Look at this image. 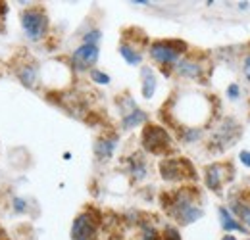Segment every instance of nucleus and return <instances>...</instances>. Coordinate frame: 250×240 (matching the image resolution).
<instances>
[{
	"mask_svg": "<svg viewBox=\"0 0 250 240\" xmlns=\"http://www.w3.org/2000/svg\"><path fill=\"white\" fill-rule=\"evenodd\" d=\"M164 210L181 227L192 225L204 217V210L196 200V190L188 186L177 188L171 194L164 196Z\"/></svg>",
	"mask_w": 250,
	"mask_h": 240,
	"instance_id": "f257e3e1",
	"label": "nucleus"
},
{
	"mask_svg": "<svg viewBox=\"0 0 250 240\" xmlns=\"http://www.w3.org/2000/svg\"><path fill=\"white\" fill-rule=\"evenodd\" d=\"M188 46L185 40L179 39H162V40H154L148 46V56L150 60L160 65V69L167 75L169 69L173 71V67L177 65V61L181 60L187 54Z\"/></svg>",
	"mask_w": 250,
	"mask_h": 240,
	"instance_id": "f03ea898",
	"label": "nucleus"
},
{
	"mask_svg": "<svg viewBox=\"0 0 250 240\" xmlns=\"http://www.w3.org/2000/svg\"><path fill=\"white\" fill-rule=\"evenodd\" d=\"M20 27H21L25 39L29 42H42L48 37V31H50L48 14L41 6L23 8L20 12Z\"/></svg>",
	"mask_w": 250,
	"mask_h": 240,
	"instance_id": "7ed1b4c3",
	"label": "nucleus"
},
{
	"mask_svg": "<svg viewBox=\"0 0 250 240\" xmlns=\"http://www.w3.org/2000/svg\"><path fill=\"white\" fill-rule=\"evenodd\" d=\"M141 144L143 150L154 156H166L167 152L173 150V137L169 131L156 123H146L141 133Z\"/></svg>",
	"mask_w": 250,
	"mask_h": 240,
	"instance_id": "20e7f679",
	"label": "nucleus"
},
{
	"mask_svg": "<svg viewBox=\"0 0 250 240\" xmlns=\"http://www.w3.org/2000/svg\"><path fill=\"white\" fill-rule=\"evenodd\" d=\"M158 169L160 177L166 182H183L185 179L196 180V169L187 158H164Z\"/></svg>",
	"mask_w": 250,
	"mask_h": 240,
	"instance_id": "39448f33",
	"label": "nucleus"
},
{
	"mask_svg": "<svg viewBox=\"0 0 250 240\" xmlns=\"http://www.w3.org/2000/svg\"><path fill=\"white\" fill-rule=\"evenodd\" d=\"M100 213L94 210L81 211L71 223V240H98Z\"/></svg>",
	"mask_w": 250,
	"mask_h": 240,
	"instance_id": "423d86ee",
	"label": "nucleus"
},
{
	"mask_svg": "<svg viewBox=\"0 0 250 240\" xmlns=\"http://www.w3.org/2000/svg\"><path fill=\"white\" fill-rule=\"evenodd\" d=\"M100 58V46L96 44H85L81 42L69 56V65L75 73H89L94 69V65L98 63Z\"/></svg>",
	"mask_w": 250,
	"mask_h": 240,
	"instance_id": "0eeeda50",
	"label": "nucleus"
},
{
	"mask_svg": "<svg viewBox=\"0 0 250 240\" xmlns=\"http://www.w3.org/2000/svg\"><path fill=\"white\" fill-rule=\"evenodd\" d=\"M241 137V127L233 118H225V120L216 127V131L212 133V140L210 144H218L216 150L221 152L229 146H233Z\"/></svg>",
	"mask_w": 250,
	"mask_h": 240,
	"instance_id": "6e6552de",
	"label": "nucleus"
},
{
	"mask_svg": "<svg viewBox=\"0 0 250 240\" xmlns=\"http://www.w3.org/2000/svg\"><path fill=\"white\" fill-rule=\"evenodd\" d=\"M204 71H206V67L202 65V61L190 58V56H183L173 67V73H177L181 79H188V81H202Z\"/></svg>",
	"mask_w": 250,
	"mask_h": 240,
	"instance_id": "1a4fd4ad",
	"label": "nucleus"
},
{
	"mask_svg": "<svg viewBox=\"0 0 250 240\" xmlns=\"http://www.w3.org/2000/svg\"><path fill=\"white\" fill-rule=\"evenodd\" d=\"M118 144H120V137L118 135H102L94 140L93 152L96 161L100 163H106L114 158V154L118 150Z\"/></svg>",
	"mask_w": 250,
	"mask_h": 240,
	"instance_id": "9d476101",
	"label": "nucleus"
},
{
	"mask_svg": "<svg viewBox=\"0 0 250 240\" xmlns=\"http://www.w3.org/2000/svg\"><path fill=\"white\" fill-rule=\"evenodd\" d=\"M125 165H127V175L135 182L146 180V177H148V161H146V156L143 152H133L131 156H127Z\"/></svg>",
	"mask_w": 250,
	"mask_h": 240,
	"instance_id": "9b49d317",
	"label": "nucleus"
},
{
	"mask_svg": "<svg viewBox=\"0 0 250 240\" xmlns=\"http://www.w3.org/2000/svg\"><path fill=\"white\" fill-rule=\"evenodd\" d=\"M225 165L223 163H210L204 167V184L208 190L221 194L223 192V182H225Z\"/></svg>",
	"mask_w": 250,
	"mask_h": 240,
	"instance_id": "f8f14e48",
	"label": "nucleus"
},
{
	"mask_svg": "<svg viewBox=\"0 0 250 240\" xmlns=\"http://www.w3.org/2000/svg\"><path fill=\"white\" fill-rule=\"evenodd\" d=\"M16 77L18 81L25 87V89H37L41 83V75H39V65L33 61H23L16 67Z\"/></svg>",
	"mask_w": 250,
	"mask_h": 240,
	"instance_id": "ddd939ff",
	"label": "nucleus"
},
{
	"mask_svg": "<svg viewBox=\"0 0 250 240\" xmlns=\"http://www.w3.org/2000/svg\"><path fill=\"white\" fill-rule=\"evenodd\" d=\"M158 90V75L150 65H141V94L145 100H152Z\"/></svg>",
	"mask_w": 250,
	"mask_h": 240,
	"instance_id": "4468645a",
	"label": "nucleus"
},
{
	"mask_svg": "<svg viewBox=\"0 0 250 240\" xmlns=\"http://www.w3.org/2000/svg\"><path fill=\"white\" fill-rule=\"evenodd\" d=\"M218 215H219V225H221V229L225 231V235H231V233H249V229H245V227L239 223V219L229 211V208L219 206Z\"/></svg>",
	"mask_w": 250,
	"mask_h": 240,
	"instance_id": "2eb2a0df",
	"label": "nucleus"
},
{
	"mask_svg": "<svg viewBox=\"0 0 250 240\" xmlns=\"http://www.w3.org/2000/svg\"><path fill=\"white\" fill-rule=\"evenodd\" d=\"M120 56L124 58V61L127 65H133V67H137V65H143V52H141V48L133 42V40H122L120 42Z\"/></svg>",
	"mask_w": 250,
	"mask_h": 240,
	"instance_id": "dca6fc26",
	"label": "nucleus"
},
{
	"mask_svg": "<svg viewBox=\"0 0 250 240\" xmlns=\"http://www.w3.org/2000/svg\"><path fill=\"white\" fill-rule=\"evenodd\" d=\"M146 123H148V114L145 110L137 108V110H133V112L120 118V129L122 131H133V129H137L141 125H146Z\"/></svg>",
	"mask_w": 250,
	"mask_h": 240,
	"instance_id": "f3484780",
	"label": "nucleus"
},
{
	"mask_svg": "<svg viewBox=\"0 0 250 240\" xmlns=\"http://www.w3.org/2000/svg\"><path fill=\"white\" fill-rule=\"evenodd\" d=\"M229 211L239 219V223H241L245 229H250V204L239 200V198H231V202H229Z\"/></svg>",
	"mask_w": 250,
	"mask_h": 240,
	"instance_id": "a211bd4d",
	"label": "nucleus"
},
{
	"mask_svg": "<svg viewBox=\"0 0 250 240\" xmlns=\"http://www.w3.org/2000/svg\"><path fill=\"white\" fill-rule=\"evenodd\" d=\"M177 133H179V140L183 144H194V142L202 140V137H204L202 127H179Z\"/></svg>",
	"mask_w": 250,
	"mask_h": 240,
	"instance_id": "6ab92c4d",
	"label": "nucleus"
},
{
	"mask_svg": "<svg viewBox=\"0 0 250 240\" xmlns=\"http://www.w3.org/2000/svg\"><path fill=\"white\" fill-rule=\"evenodd\" d=\"M137 240H162V233L156 229V225H152L150 221H141Z\"/></svg>",
	"mask_w": 250,
	"mask_h": 240,
	"instance_id": "aec40b11",
	"label": "nucleus"
},
{
	"mask_svg": "<svg viewBox=\"0 0 250 240\" xmlns=\"http://www.w3.org/2000/svg\"><path fill=\"white\" fill-rule=\"evenodd\" d=\"M89 77H91V81H93L94 85H98V87H108L112 83V77L106 71L98 69V67H94V69L89 71Z\"/></svg>",
	"mask_w": 250,
	"mask_h": 240,
	"instance_id": "412c9836",
	"label": "nucleus"
},
{
	"mask_svg": "<svg viewBox=\"0 0 250 240\" xmlns=\"http://www.w3.org/2000/svg\"><path fill=\"white\" fill-rule=\"evenodd\" d=\"M162 240H183L179 227L173 225V223H166L164 229H162Z\"/></svg>",
	"mask_w": 250,
	"mask_h": 240,
	"instance_id": "4be33fe9",
	"label": "nucleus"
},
{
	"mask_svg": "<svg viewBox=\"0 0 250 240\" xmlns=\"http://www.w3.org/2000/svg\"><path fill=\"white\" fill-rule=\"evenodd\" d=\"M100 39H102V31L98 29V27H93V29H89L83 35V40L81 42H85V44H96L98 46Z\"/></svg>",
	"mask_w": 250,
	"mask_h": 240,
	"instance_id": "5701e85b",
	"label": "nucleus"
},
{
	"mask_svg": "<svg viewBox=\"0 0 250 240\" xmlns=\"http://www.w3.org/2000/svg\"><path fill=\"white\" fill-rule=\"evenodd\" d=\"M12 210H14V213H27L29 211V202L21 196H14L12 198Z\"/></svg>",
	"mask_w": 250,
	"mask_h": 240,
	"instance_id": "b1692460",
	"label": "nucleus"
},
{
	"mask_svg": "<svg viewBox=\"0 0 250 240\" xmlns=\"http://www.w3.org/2000/svg\"><path fill=\"white\" fill-rule=\"evenodd\" d=\"M225 96L229 98V100H239L241 98V87L237 85V83H231L229 87H227V90H225Z\"/></svg>",
	"mask_w": 250,
	"mask_h": 240,
	"instance_id": "393cba45",
	"label": "nucleus"
},
{
	"mask_svg": "<svg viewBox=\"0 0 250 240\" xmlns=\"http://www.w3.org/2000/svg\"><path fill=\"white\" fill-rule=\"evenodd\" d=\"M243 75H245V79L250 83V52L245 56V60H243Z\"/></svg>",
	"mask_w": 250,
	"mask_h": 240,
	"instance_id": "a878e982",
	"label": "nucleus"
},
{
	"mask_svg": "<svg viewBox=\"0 0 250 240\" xmlns=\"http://www.w3.org/2000/svg\"><path fill=\"white\" fill-rule=\"evenodd\" d=\"M239 160H241V163L245 165V167H250V152L249 150H243L239 154Z\"/></svg>",
	"mask_w": 250,
	"mask_h": 240,
	"instance_id": "bb28decb",
	"label": "nucleus"
},
{
	"mask_svg": "<svg viewBox=\"0 0 250 240\" xmlns=\"http://www.w3.org/2000/svg\"><path fill=\"white\" fill-rule=\"evenodd\" d=\"M133 4H137V6H148L150 2H146V0H133Z\"/></svg>",
	"mask_w": 250,
	"mask_h": 240,
	"instance_id": "cd10ccee",
	"label": "nucleus"
},
{
	"mask_svg": "<svg viewBox=\"0 0 250 240\" xmlns=\"http://www.w3.org/2000/svg\"><path fill=\"white\" fill-rule=\"evenodd\" d=\"M239 8H241V10H249L250 2H241V4H239Z\"/></svg>",
	"mask_w": 250,
	"mask_h": 240,
	"instance_id": "c85d7f7f",
	"label": "nucleus"
},
{
	"mask_svg": "<svg viewBox=\"0 0 250 240\" xmlns=\"http://www.w3.org/2000/svg\"><path fill=\"white\" fill-rule=\"evenodd\" d=\"M221 240H237V239H235L233 235H225V237H223V239H221Z\"/></svg>",
	"mask_w": 250,
	"mask_h": 240,
	"instance_id": "c756f323",
	"label": "nucleus"
}]
</instances>
